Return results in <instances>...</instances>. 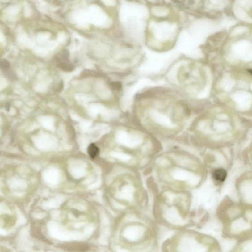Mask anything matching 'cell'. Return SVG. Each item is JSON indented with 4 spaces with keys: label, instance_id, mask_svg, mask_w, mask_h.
<instances>
[{
    "label": "cell",
    "instance_id": "3957f363",
    "mask_svg": "<svg viewBox=\"0 0 252 252\" xmlns=\"http://www.w3.org/2000/svg\"><path fill=\"white\" fill-rule=\"evenodd\" d=\"M0 65L3 69H7L9 67V62H7V61H5V60H3V61L1 62Z\"/></svg>",
    "mask_w": 252,
    "mask_h": 252
},
{
    "label": "cell",
    "instance_id": "6da1fadb",
    "mask_svg": "<svg viewBox=\"0 0 252 252\" xmlns=\"http://www.w3.org/2000/svg\"><path fill=\"white\" fill-rule=\"evenodd\" d=\"M213 177L217 181L224 182L227 176V172L224 169L219 168L214 170L212 173Z\"/></svg>",
    "mask_w": 252,
    "mask_h": 252
},
{
    "label": "cell",
    "instance_id": "7a4b0ae2",
    "mask_svg": "<svg viewBox=\"0 0 252 252\" xmlns=\"http://www.w3.org/2000/svg\"><path fill=\"white\" fill-rule=\"evenodd\" d=\"M99 149L95 144L92 143L89 146L88 148V153L89 155L90 156V157L92 158V159H94L95 158L97 157L99 155Z\"/></svg>",
    "mask_w": 252,
    "mask_h": 252
}]
</instances>
